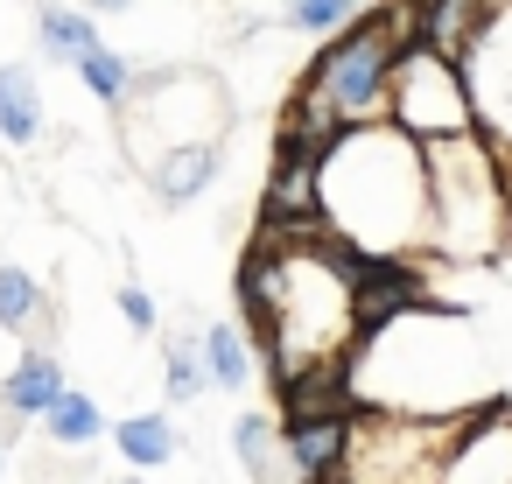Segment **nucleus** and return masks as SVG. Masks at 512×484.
Returning <instances> with one entry per match:
<instances>
[{
    "label": "nucleus",
    "mask_w": 512,
    "mask_h": 484,
    "mask_svg": "<svg viewBox=\"0 0 512 484\" xmlns=\"http://www.w3.org/2000/svg\"><path fill=\"white\" fill-rule=\"evenodd\" d=\"M323 218L365 246V253H414L435 246V211H428V155L407 127L372 120L337 141L323 162Z\"/></svg>",
    "instance_id": "1"
},
{
    "label": "nucleus",
    "mask_w": 512,
    "mask_h": 484,
    "mask_svg": "<svg viewBox=\"0 0 512 484\" xmlns=\"http://www.w3.org/2000/svg\"><path fill=\"white\" fill-rule=\"evenodd\" d=\"M428 155V211H435V246L449 260H484L505 239V176L484 134H449L421 141Z\"/></svg>",
    "instance_id": "2"
},
{
    "label": "nucleus",
    "mask_w": 512,
    "mask_h": 484,
    "mask_svg": "<svg viewBox=\"0 0 512 484\" xmlns=\"http://www.w3.org/2000/svg\"><path fill=\"white\" fill-rule=\"evenodd\" d=\"M393 57H400V43L386 36V15H379V0H372L351 29H337L316 50V64H309L302 85L344 127H372V120H393Z\"/></svg>",
    "instance_id": "3"
},
{
    "label": "nucleus",
    "mask_w": 512,
    "mask_h": 484,
    "mask_svg": "<svg viewBox=\"0 0 512 484\" xmlns=\"http://www.w3.org/2000/svg\"><path fill=\"white\" fill-rule=\"evenodd\" d=\"M393 127H407L414 141H449V134H484L477 127V99L463 64L435 57L428 43L393 57Z\"/></svg>",
    "instance_id": "4"
},
{
    "label": "nucleus",
    "mask_w": 512,
    "mask_h": 484,
    "mask_svg": "<svg viewBox=\"0 0 512 484\" xmlns=\"http://www.w3.org/2000/svg\"><path fill=\"white\" fill-rule=\"evenodd\" d=\"M470 99H477V127L498 155H512V8H491V22L477 29L470 57H463Z\"/></svg>",
    "instance_id": "5"
},
{
    "label": "nucleus",
    "mask_w": 512,
    "mask_h": 484,
    "mask_svg": "<svg viewBox=\"0 0 512 484\" xmlns=\"http://www.w3.org/2000/svg\"><path fill=\"white\" fill-rule=\"evenodd\" d=\"M428 302V267L414 253H365L358 274H351V316H358V337L421 309Z\"/></svg>",
    "instance_id": "6"
},
{
    "label": "nucleus",
    "mask_w": 512,
    "mask_h": 484,
    "mask_svg": "<svg viewBox=\"0 0 512 484\" xmlns=\"http://www.w3.org/2000/svg\"><path fill=\"white\" fill-rule=\"evenodd\" d=\"M442 484H512V414L505 407H477L442 463Z\"/></svg>",
    "instance_id": "7"
},
{
    "label": "nucleus",
    "mask_w": 512,
    "mask_h": 484,
    "mask_svg": "<svg viewBox=\"0 0 512 484\" xmlns=\"http://www.w3.org/2000/svg\"><path fill=\"white\" fill-rule=\"evenodd\" d=\"M218 169H225L218 134H197V141H176V148H162V155L148 162V190H155V204L183 211V204H197V197L218 183Z\"/></svg>",
    "instance_id": "8"
},
{
    "label": "nucleus",
    "mask_w": 512,
    "mask_h": 484,
    "mask_svg": "<svg viewBox=\"0 0 512 484\" xmlns=\"http://www.w3.org/2000/svg\"><path fill=\"white\" fill-rule=\"evenodd\" d=\"M281 442H288V463H295L302 484L344 477V456H351V414H295V421H281Z\"/></svg>",
    "instance_id": "9"
},
{
    "label": "nucleus",
    "mask_w": 512,
    "mask_h": 484,
    "mask_svg": "<svg viewBox=\"0 0 512 484\" xmlns=\"http://www.w3.org/2000/svg\"><path fill=\"white\" fill-rule=\"evenodd\" d=\"M274 386H281V421H295V414H358L351 358H316V365H302Z\"/></svg>",
    "instance_id": "10"
},
{
    "label": "nucleus",
    "mask_w": 512,
    "mask_h": 484,
    "mask_svg": "<svg viewBox=\"0 0 512 484\" xmlns=\"http://www.w3.org/2000/svg\"><path fill=\"white\" fill-rule=\"evenodd\" d=\"M260 218L274 225H323V169L302 155H274L267 190H260Z\"/></svg>",
    "instance_id": "11"
},
{
    "label": "nucleus",
    "mask_w": 512,
    "mask_h": 484,
    "mask_svg": "<svg viewBox=\"0 0 512 484\" xmlns=\"http://www.w3.org/2000/svg\"><path fill=\"white\" fill-rule=\"evenodd\" d=\"M64 386H71V379H64L57 344H22L15 372L0 379V407H8L15 421H43V414H50V400H57Z\"/></svg>",
    "instance_id": "12"
},
{
    "label": "nucleus",
    "mask_w": 512,
    "mask_h": 484,
    "mask_svg": "<svg viewBox=\"0 0 512 484\" xmlns=\"http://www.w3.org/2000/svg\"><path fill=\"white\" fill-rule=\"evenodd\" d=\"M36 50L64 71L85 64V50H99V15L92 8H71V0H43L36 8Z\"/></svg>",
    "instance_id": "13"
},
{
    "label": "nucleus",
    "mask_w": 512,
    "mask_h": 484,
    "mask_svg": "<svg viewBox=\"0 0 512 484\" xmlns=\"http://www.w3.org/2000/svg\"><path fill=\"white\" fill-rule=\"evenodd\" d=\"M0 141L36 148L43 141V85L36 64H0Z\"/></svg>",
    "instance_id": "14"
},
{
    "label": "nucleus",
    "mask_w": 512,
    "mask_h": 484,
    "mask_svg": "<svg viewBox=\"0 0 512 484\" xmlns=\"http://www.w3.org/2000/svg\"><path fill=\"white\" fill-rule=\"evenodd\" d=\"M113 449L127 456V470H162V463L183 456V435H176V421L162 407H148V414H127L113 428Z\"/></svg>",
    "instance_id": "15"
},
{
    "label": "nucleus",
    "mask_w": 512,
    "mask_h": 484,
    "mask_svg": "<svg viewBox=\"0 0 512 484\" xmlns=\"http://www.w3.org/2000/svg\"><path fill=\"white\" fill-rule=\"evenodd\" d=\"M232 456H239V470L253 484H281V470H295L288 463V442L274 435V414H239L232 421Z\"/></svg>",
    "instance_id": "16"
},
{
    "label": "nucleus",
    "mask_w": 512,
    "mask_h": 484,
    "mask_svg": "<svg viewBox=\"0 0 512 484\" xmlns=\"http://www.w3.org/2000/svg\"><path fill=\"white\" fill-rule=\"evenodd\" d=\"M197 344H204V365H211V386H218V393L253 386V337H246L239 323H204Z\"/></svg>",
    "instance_id": "17"
},
{
    "label": "nucleus",
    "mask_w": 512,
    "mask_h": 484,
    "mask_svg": "<svg viewBox=\"0 0 512 484\" xmlns=\"http://www.w3.org/2000/svg\"><path fill=\"white\" fill-rule=\"evenodd\" d=\"M211 393V365L197 337H162V400L169 407H197Z\"/></svg>",
    "instance_id": "18"
},
{
    "label": "nucleus",
    "mask_w": 512,
    "mask_h": 484,
    "mask_svg": "<svg viewBox=\"0 0 512 484\" xmlns=\"http://www.w3.org/2000/svg\"><path fill=\"white\" fill-rule=\"evenodd\" d=\"M43 435H50V449H92L99 435H106V414H99V400L92 393H57L50 400V414H43Z\"/></svg>",
    "instance_id": "19"
},
{
    "label": "nucleus",
    "mask_w": 512,
    "mask_h": 484,
    "mask_svg": "<svg viewBox=\"0 0 512 484\" xmlns=\"http://www.w3.org/2000/svg\"><path fill=\"white\" fill-rule=\"evenodd\" d=\"M43 309H50L43 281H36V274H29L22 260H0V330H15V337H29Z\"/></svg>",
    "instance_id": "20"
},
{
    "label": "nucleus",
    "mask_w": 512,
    "mask_h": 484,
    "mask_svg": "<svg viewBox=\"0 0 512 484\" xmlns=\"http://www.w3.org/2000/svg\"><path fill=\"white\" fill-rule=\"evenodd\" d=\"M365 15V0H274V22L295 36H337Z\"/></svg>",
    "instance_id": "21"
},
{
    "label": "nucleus",
    "mask_w": 512,
    "mask_h": 484,
    "mask_svg": "<svg viewBox=\"0 0 512 484\" xmlns=\"http://www.w3.org/2000/svg\"><path fill=\"white\" fill-rule=\"evenodd\" d=\"M78 78H85V92L106 106V113H120L127 106V92H134V57H120V50H85V64H78Z\"/></svg>",
    "instance_id": "22"
},
{
    "label": "nucleus",
    "mask_w": 512,
    "mask_h": 484,
    "mask_svg": "<svg viewBox=\"0 0 512 484\" xmlns=\"http://www.w3.org/2000/svg\"><path fill=\"white\" fill-rule=\"evenodd\" d=\"M113 302H120V316H127V330H134V337H155V330H162V309H155V295H148V288H134V281H127Z\"/></svg>",
    "instance_id": "23"
},
{
    "label": "nucleus",
    "mask_w": 512,
    "mask_h": 484,
    "mask_svg": "<svg viewBox=\"0 0 512 484\" xmlns=\"http://www.w3.org/2000/svg\"><path fill=\"white\" fill-rule=\"evenodd\" d=\"M85 8H92V15H134L141 0H85Z\"/></svg>",
    "instance_id": "24"
},
{
    "label": "nucleus",
    "mask_w": 512,
    "mask_h": 484,
    "mask_svg": "<svg viewBox=\"0 0 512 484\" xmlns=\"http://www.w3.org/2000/svg\"><path fill=\"white\" fill-rule=\"evenodd\" d=\"M113 484H148V470H127V477H113Z\"/></svg>",
    "instance_id": "25"
},
{
    "label": "nucleus",
    "mask_w": 512,
    "mask_h": 484,
    "mask_svg": "<svg viewBox=\"0 0 512 484\" xmlns=\"http://www.w3.org/2000/svg\"><path fill=\"white\" fill-rule=\"evenodd\" d=\"M0 477H8V449H0Z\"/></svg>",
    "instance_id": "26"
}]
</instances>
